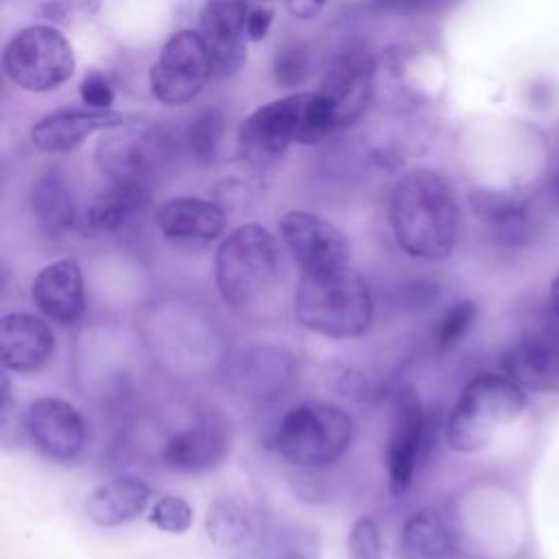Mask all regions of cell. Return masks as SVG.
Instances as JSON below:
<instances>
[{"instance_id": "obj_1", "label": "cell", "mask_w": 559, "mask_h": 559, "mask_svg": "<svg viewBox=\"0 0 559 559\" xmlns=\"http://www.w3.org/2000/svg\"><path fill=\"white\" fill-rule=\"evenodd\" d=\"M389 221L406 255L428 262L450 258L461 229V207L450 179L426 166L406 170L391 192Z\"/></svg>"}, {"instance_id": "obj_2", "label": "cell", "mask_w": 559, "mask_h": 559, "mask_svg": "<svg viewBox=\"0 0 559 559\" xmlns=\"http://www.w3.org/2000/svg\"><path fill=\"white\" fill-rule=\"evenodd\" d=\"M205 535L216 559H321L317 531L277 520L240 498L212 502Z\"/></svg>"}, {"instance_id": "obj_3", "label": "cell", "mask_w": 559, "mask_h": 559, "mask_svg": "<svg viewBox=\"0 0 559 559\" xmlns=\"http://www.w3.org/2000/svg\"><path fill=\"white\" fill-rule=\"evenodd\" d=\"M293 312L301 328L334 341L362 336L373 321L371 288L349 264L301 273Z\"/></svg>"}, {"instance_id": "obj_4", "label": "cell", "mask_w": 559, "mask_h": 559, "mask_svg": "<svg viewBox=\"0 0 559 559\" xmlns=\"http://www.w3.org/2000/svg\"><path fill=\"white\" fill-rule=\"evenodd\" d=\"M319 92H295L258 107L238 131V155L251 166H271L293 142L314 144L334 133Z\"/></svg>"}, {"instance_id": "obj_5", "label": "cell", "mask_w": 559, "mask_h": 559, "mask_svg": "<svg viewBox=\"0 0 559 559\" xmlns=\"http://www.w3.org/2000/svg\"><path fill=\"white\" fill-rule=\"evenodd\" d=\"M526 406V395L504 373H480L459 393L448 419L445 443L459 454L485 450L496 430L515 421Z\"/></svg>"}, {"instance_id": "obj_6", "label": "cell", "mask_w": 559, "mask_h": 559, "mask_svg": "<svg viewBox=\"0 0 559 559\" xmlns=\"http://www.w3.org/2000/svg\"><path fill=\"white\" fill-rule=\"evenodd\" d=\"M280 266L275 236L258 223H245L231 229L216 249V288L223 301L234 308L253 306L275 286Z\"/></svg>"}, {"instance_id": "obj_7", "label": "cell", "mask_w": 559, "mask_h": 559, "mask_svg": "<svg viewBox=\"0 0 559 559\" xmlns=\"http://www.w3.org/2000/svg\"><path fill=\"white\" fill-rule=\"evenodd\" d=\"M354 437L352 415L330 402H301L284 413L275 430L280 456L304 469L336 463Z\"/></svg>"}, {"instance_id": "obj_8", "label": "cell", "mask_w": 559, "mask_h": 559, "mask_svg": "<svg viewBox=\"0 0 559 559\" xmlns=\"http://www.w3.org/2000/svg\"><path fill=\"white\" fill-rule=\"evenodd\" d=\"M74 52L66 35L50 24L17 31L4 46L7 79L26 92H52L74 74Z\"/></svg>"}, {"instance_id": "obj_9", "label": "cell", "mask_w": 559, "mask_h": 559, "mask_svg": "<svg viewBox=\"0 0 559 559\" xmlns=\"http://www.w3.org/2000/svg\"><path fill=\"white\" fill-rule=\"evenodd\" d=\"M168 135L151 124L122 122L96 144V164L109 183L148 186L168 157Z\"/></svg>"}, {"instance_id": "obj_10", "label": "cell", "mask_w": 559, "mask_h": 559, "mask_svg": "<svg viewBox=\"0 0 559 559\" xmlns=\"http://www.w3.org/2000/svg\"><path fill=\"white\" fill-rule=\"evenodd\" d=\"M212 76V61L199 31L173 33L151 66L148 83L153 96L166 107H181L194 100Z\"/></svg>"}, {"instance_id": "obj_11", "label": "cell", "mask_w": 559, "mask_h": 559, "mask_svg": "<svg viewBox=\"0 0 559 559\" xmlns=\"http://www.w3.org/2000/svg\"><path fill=\"white\" fill-rule=\"evenodd\" d=\"M430 419L426 417L419 393L413 384H402L391 397L389 437L384 445L386 489L391 496H404L415 478L426 448Z\"/></svg>"}, {"instance_id": "obj_12", "label": "cell", "mask_w": 559, "mask_h": 559, "mask_svg": "<svg viewBox=\"0 0 559 559\" xmlns=\"http://www.w3.org/2000/svg\"><path fill=\"white\" fill-rule=\"evenodd\" d=\"M373 90L376 57L362 44H347L341 48L317 87L336 131L349 127L367 111Z\"/></svg>"}, {"instance_id": "obj_13", "label": "cell", "mask_w": 559, "mask_h": 559, "mask_svg": "<svg viewBox=\"0 0 559 559\" xmlns=\"http://www.w3.org/2000/svg\"><path fill=\"white\" fill-rule=\"evenodd\" d=\"M277 227L282 242L301 266V273L328 271L349 264V240L330 221L304 210H290L280 218Z\"/></svg>"}, {"instance_id": "obj_14", "label": "cell", "mask_w": 559, "mask_h": 559, "mask_svg": "<svg viewBox=\"0 0 559 559\" xmlns=\"http://www.w3.org/2000/svg\"><path fill=\"white\" fill-rule=\"evenodd\" d=\"M24 432L46 459L61 463L76 459L87 437L79 408L61 397L31 402L24 415Z\"/></svg>"}, {"instance_id": "obj_15", "label": "cell", "mask_w": 559, "mask_h": 559, "mask_svg": "<svg viewBox=\"0 0 559 559\" xmlns=\"http://www.w3.org/2000/svg\"><path fill=\"white\" fill-rule=\"evenodd\" d=\"M297 378L295 358L277 345H253L242 349L227 369L236 393L253 402H275L290 391Z\"/></svg>"}, {"instance_id": "obj_16", "label": "cell", "mask_w": 559, "mask_h": 559, "mask_svg": "<svg viewBox=\"0 0 559 559\" xmlns=\"http://www.w3.org/2000/svg\"><path fill=\"white\" fill-rule=\"evenodd\" d=\"M247 13V0H205L199 13V33L214 76H229L245 63L249 41Z\"/></svg>"}, {"instance_id": "obj_17", "label": "cell", "mask_w": 559, "mask_h": 559, "mask_svg": "<svg viewBox=\"0 0 559 559\" xmlns=\"http://www.w3.org/2000/svg\"><path fill=\"white\" fill-rule=\"evenodd\" d=\"M229 452V430L218 415H205L199 421L175 432L162 450L168 469L199 474L216 467Z\"/></svg>"}, {"instance_id": "obj_18", "label": "cell", "mask_w": 559, "mask_h": 559, "mask_svg": "<svg viewBox=\"0 0 559 559\" xmlns=\"http://www.w3.org/2000/svg\"><path fill=\"white\" fill-rule=\"evenodd\" d=\"M31 299L37 310L61 325L76 323L85 312V280L74 258L46 264L31 284Z\"/></svg>"}, {"instance_id": "obj_19", "label": "cell", "mask_w": 559, "mask_h": 559, "mask_svg": "<svg viewBox=\"0 0 559 559\" xmlns=\"http://www.w3.org/2000/svg\"><path fill=\"white\" fill-rule=\"evenodd\" d=\"M55 352L50 325L28 312H7L0 319V356L7 371L33 373Z\"/></svg>"}, {"instance_id": "obj_20", "label": "cell", "mask_w": 559, "mask_h": 559, "mask_svg": "<svg viewBox=\"0 0 559 559\" xmlns=\"http://www.w3.org/2000/svg\"><path fill=\"white\" fill-rule=\"evenodd\" d=\"M504 376L524 391L548 393L559 389V338L550 334H524L502 356Z\"/></svg>"}, {"instance_id": "obj_21", "label": "cell", "mask_w": 559, "mask_h": 559, "mask_svg": "<svg viewBox=\"0 0 559 559\" xmlns=\"http://www.w3.org/2000/svg\"><path fill=\"white\" fill-rule=\"evenodd\" d=\"M122 122V114L111 109H57L33 124L31 142L46 153H68L92 133L114 129Z\"/></svg>"}, {"instance_id": "obj_22", "label": "cell", "mask_w": 559, "mask_h": 559, "mask_svg": "<svg viewBox=\"0 0 559 559\" xmlns=\"http://www.w3.org/2000/svg\"><path fill=\"white\" fill-rule=\"evenodd\" d=\"M155 223L162 236L173 242H210L223 236L227 214L214 201L175 197L157 207Z\"/></svg>"}, {"instance_id": "obj_23", "label": "cell", "mask_w": 559, "mask_h": 559, "mask_svg": "<svg viewBox=\"0 0 559 559\" xmlns=\"http://www.w3.org/2000/svg\"><path fill=\"white\" fill-rule=\"evenodd\" d=\"M151 485L133 474L114 476L96 485L85 500L87 518L103 528L122 526L135 520L151 502Z\"/></svg>"}, {"instance_id": "obj_24", "label": "cell", "mask_w": 559, "mask_h": 559, "mask_svg": "<svg viewBox=\"0 0 559 559\" xmlns=\"http://www.w3.org/2000/svg\"><path fill=\"white\" fill-rule=\"evenodd\" d=\"M469 205L472 212L489 225L491 236L498 245L520 247L531 240V216L526 212V205L513 192L478 188L469 194Z\"/></svg>"}, {"instance_id": "obj_25", "label": "cell", "mask_w": 559, "mask_h": 559, "mask_svg": "<svg viewBox=\"0 0 559 559\" xmlns=\"http://www.w3.org/2000/svg\"><path fill=\"white\" fill-rule=\"evenodd\" d=\"M148 186L109 183L107 190L96 194L79 214L76 227L85 236H103L118 231L148 203Z\"/></svg>"}, {"instance_id": "obj_26", "label": "cell", "mask_w": 559, "mask_h": 559, "mask_svg": "<svg viewBox=\"0 0 559 559\" xmlns=\"http://www.w3.org/2000/svg\"><path fill=\"white\" fill-rule=\"evenodd\" d=\"M406 559H454L456 542L445 515L437 507H421L402 526Z\"/></svg>"}, {"instance_id": "obj_27", "label": "cell", "mask_w": 559, "mask_h": 559, "mask_svg": "<svg viewBox=\"0 0 559 559\" xmlns=\"http://www.w3.org/2000/svg\"><path fill=\"white\" fill-rule=\"evenodd\" d=\"M31 212L39 229L48 236H61L79 221L72 188L57 170L41 175L31 190Z\"/></svg>"}, {"instance_id": "obj_28", "label": "cell", "mask_w": 559, "mask_h": 559, "mask_svg": "<svg viewBox=\"0 0 559 559\" xmlns=\"http://www.w3.org/2000/svg\"><path fill=\"white\" fill-rule=\"evenodd\" d=\"M476 317H478V306L472 299H459L452 306H448L432 330L435 349L443 354L456 347L476 323Z\"/></svg>"}, {"instance_id": "obj_29", "label": "cell", "mask_w": 559, "mask_h": 559, "mask_svg": "<svg viewBox=\"0 0 559 559\" xmlns=\"http://www.w3.org/2000/svg\"><path fill=\"white\" fill-rule=\"evenodd\" d=\"M223 135H225V118L216 109L201 111L194 120H190L186 131L190 153L203 164H210L218 157Z\"/></svg>"}, {"instance_id": "obj_30", "label": "cell", "mask_w": 559, "mask_h": 559, "mask_svg": "<svg viewBox=\"0 0 559 559\" xmlns=\"http://www.w3.org/2000/svg\"><path fill=\"white\" fill-rule=\"evenodd\" d=\"M148 522L164 533L181 535L192 526V507L181 496L166 493L153 504Z\"/></svg>"}, {"instance_id": "obj_31", "label": "cell", "mask_w": 559, "mask_h": 559, "mask_svg": "<svg viewBox=\"0 0 559 559\" xmlns=\"http://www.w3.org/2000/svg\"><path fill=\"white\" fill-rule=\"evenodd\" d=\"M310 74V52L306 46L295 44L277 50L273 61V76L284 87H297Z\"/></svg>"}, {"instance_id": "obj_32", "label": "cell", "mask_w": 559, "mask_h": 559, "mask_svg": "<svg viewBox=\"0 0 559 559\" xmlns=\"http://www.w3.org/2000/svg\"><path fill=\"white\" fill-rule=\"evenodd\" d=\"M336 389L345 397H352L358 402H376L386 395L389 384L360 369H341L336 373Z\"/></svg>"}, {"instance_id": "obj_33", "label": "cell", "mask_w": 559, "mask_h": 559, "mask_svg": "<svg viewBox=\"0 0 559 559\" xmlns=\"http://www.w3.org/2000/svg\"><path fill=\"white\" fill-rule=\"evenodd\" d=\"M347 559H384L380 526L373 518L362 515L352 524L347 537Z\"/></svg>"}, {"instance_id": "obj_34", "label": "cell", "mask_w": 559, "mask_h": 559, "mask_svg": "<svg viewBox=\"0 0 559 559\" xmlns=\"http://www.w3.org/2000/svg\"><path fill=\"white\" fill-rule=\"evenodd\" d=\"M459 0H371V4L389 15H428L452 7Z\"/></svg>"}, {"instance_id": "obj_35", "label": "cell", "mask_w": 559, "mask_h": 559, "mask_svg": "<svg viewBox=\"0 0 559 559\" xmlns=\"http://www.w3.org/2000/svg\"><path fill=\"white\" fill-rule=\"evenodd\" d=\"M79 90H81V100L90 109H109V105L114 103V87L107 81V76L100 72L85 74Z\"/></svg>"}, {"instance_id": "obj_36", "label": "cell", "mask_w": 559, "mask_h": 559, "mask_svg": "<svg viewBox=\"0 0 559 559\" xmlns=\"http://www.w3.org/2000/svg\"><path fill=\"white\" fill-rule=\"evenodd\" d=\"M397 297L404 308L421 310V308H428L439 297V284L430 280H411L400 286Z\"/></svg>"}, {"instance_id": "obj_37", "label": "cell", "mask_w": 559, "mask_h": 559, "mask_svg": "<svg viewBox=\"0 0 559 559\" xmlns=\"http://www.w3.org/2000/svg\"><path fill=\"white\" fill-rule=\"evenodd\" d=\"M273 17H275V9L273 7L260 4V7L249 9V13H247V35H249V41L264 39L269 28H271V24H273Z\"/></svg>"}, {"instance_id": "obj_38", "label": "cell", "mask_w": 559, "mask_h": 559, "mask_svg": "<svg viewBox=\"0 0 559 559\" xmlns=\"http://www.w3.org/2000/svg\"><path fill=\"white\" fill-rule=\"evenodd\" d=\"M328 0H286L288 9L293 15H299V17H312L314 13L321 11V7L325 4Z\"/></svg>"}, {"instance_id": "obj_39", "label": "cell", "mask_w": 559, "mask_h": 559, "mask_svg": "<svg viewBox=\"0 0 559 559\" xmlns=\"http://www.w3.org/2000/svg\"><path fill=\"white\" fill-rule=\"evenodd\" d=\"M550 310H552V317L559 323V275L550 284Z\"/></svg>"}, {"instance_id": "obj_40", "label": "cell", "mask_w": 559, "mask_h": 559, "mask_svg": "<svg viewBox=\"0 0 559 559\" xmlns=\"http://www.w3.org/2000/svg\"><path fill=\"white\" fill-rule=\"evenodd\" d=\"M548 190H550V194L559 201V166L552 170V175H550V179H548Z\"/></svg>"}, {"instance_id": "obj_41", "label": "cell", "mask_w": 559, "mask_h": 559, "mask_svg": "<svg viewBox=\"0 0 559 559\" xmlns=\"http://www.w3.org/2000/svg\"><path fill=\"white\" fill-rule=\"evenodd\" d=\"M247 2H251V0H247ZM255 2H262V0H255Z\"/></svg>"}]
</instances>
